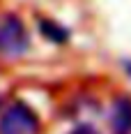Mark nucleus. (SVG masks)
<instances>
[{
  "mask_svg": "<svg viewBox=\"0 0 131 134\" xmlns=\"http://www.w3.org/2000/svg\"><path fill=\"white\" fill-rule=\"evenodd\" d=\"M39 116L30 104L16 99L0 116V134H39Z\"/></svg>",
  "mask_w": 131,
  "mask_h": 134,
  "instance_id": "nucleus-1",
  "label": "nucleus"
},
{
  "mask_svg": "<svg viewBox=\"0 0 131 134\" xmlns=\"http://www.w3.org/2000/svg\"><path fill=\"white\" fill-rule=\"evenodd\" d=\"M30 49V35H28L23 21L16 14H2L0 16V55H23Z\"/></svg>",
  "mask_w": 131,
  "mask_h": 134,
  "instance_id": "nucleus-2",
  "label": "nucleus"
},
{
  "mask_svg": "<svg viewBox=\"0 0 131 134\" xmlns=\"http://www.w3.org/2000/svg\"><path fill=\"white\" fill-rule=\"evenodd\" d=\"M108 120L115 134H131V97L129 95H120L110 104Z\"/></svg>",
  "mask_w": 131,
  "mask_h": 134,
  "instance_id": "nucleus-3",
  "label": "nucleus"
},
{
  "mask_svg": "<svg viewBox=\"0 0 131 134\" xmlns=\"http://www.w3.org/2000/svg\"><path fill=\"white\" fill-rule=\"evenodd\" d=\"M37 28L39 32L53 44H67L69 42V28H65L62 23L53 21V19H46V16H39L37 19Z\"/></svg>",
  "mask_w": 131,
  "mask_h": 134,
  "instance_id": "nucleus-4",
  "label": "nucleus"
},
{
  "mask_svg": "<svg viewBox=\"0 0 131 134\" xmlns=\"http://www.w3.org/2000/svg\"><path fill=\"white\" fill-rule=\"evenodd\" d=\"M69 134H99V130L94 125H90V122H78Z\"/></svg>",
  "mask_w": 131,
  "mask_h": 134,
  "instance_id": "nucleus-5",
  "label": "nucleus"
},
{
  "mask_svg": "<svg viewBox=\"0 0 131 134\" xmlns=\"http://www.w3.org/2000/svg\"><path fill=\"white\" fill-rule=\"evenodd\" d=\"M124 69H127V74L131 76V60H124Z\"/></svg>",
  "mask_w": 131,
  "mask_h": 134,
  "instance_id": "nucleus-6",
  "label": "nucleus"
}]
</instances>
